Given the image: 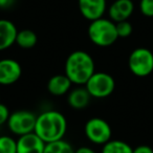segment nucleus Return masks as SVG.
Returning <instances> with one entry per match:
<instances>
[{
  "label": "nucleus",
  "instance_id": "obj_9",
  "mask_svg": "<svg viewBox=\"0 0 153 153\" xmlns=\"http://www.w3.org/2000/svg\"><path fill=\"white\" fill-rule=\"evenodd\" d=\"M82 16L89 21L102 18L107 10L106 0H78Z\"/></svg>",
  "mask_w": 153,
  "mask_h": 153
},
{
  "label": "nucleus",
  "instance_id": "obj_17",
  "mask_svg": "<svg viewBox=\"0 0 153 153\" xmlns=\"http://www.w3.org/2000/svg\"><path fill=\"white\" fill-rule=\"evenodd\" d=\"M43 153H74V149L68 142L59 140L45 144Z\"/></svg>",
  "mask_w": 153,
  "mask_h": 153
},
{
  "label": "nucleus",
  "instance_id": "obj_24",
  "mask_svg": "<svg viewBox=\"0 0 153 153\" xmlns=\"http://www.w3.org/2000/svg\"><path fill=\"white\" fill-rule=\"evenodd\" d=\"M15 0H0V7L1 9H7L13 5Z\"/></svg>",
  "mask_w": 153,
  "mask_h": 153
},
{
  "label": "nucleus",
  "instance_id": "obj_13",
  "mask_svg": "<svg viewBox=\"0 0 153 153\" xmlns=\"http://www.w3.org/2000/svg\"><path fill=\"white\" fill-rule=\"evenodd\" d=\"M71 81L66 76L65 74H56L47 82V90L53 96L60 97L67 94L71 88Z\"/></svg>",
  "mask_w": 153,
  "mask_h": 153
},
{
  "label": "nucleus",
  "instance_id": "obj_10",
  "mask_svg": "<svg viewBox=\"0 0 153 153\" xmlns=\"http://www.w3.org/2000/svg\"><path fill=\"white\" fill-rule=\"evenodd\" d=\"M17 153H43L45 143L35 132L24 134L18 137Z\"/></svg>",
  "mask_w": 153,
  "mask_h": 153
},
{
  "label": "nucleus",
  "instance_id": "obj_21",
  "mask_svg": "<svg viewBox=\"0 0 153 153\" xmlns=\"http://www.w3.org/2000/svg\"><path fill=\"white\" fill-rule=\"evenodd\" d=\"M10 114H11V113H10L9 108H7L5 105L0 103V126L7 123L10 117Z\"/></svg>",
  "mask_w": 153,
  "mask_h": 153
},
{
  "label": "nucleus",
  "instance_id": "obj_12",
  "mask_svg": "<svg viewBox=\"0 0 153 153\" xmlns=\"http://www.w3.org/2000/svg\"><path fill=\"white\" fill-rule=\"evenodd\" d=\"M18 30L12 21L0 19V51L7 49L16 43Z\"/></svg>",
  "mask_w": 153,
  "mask_h": 153
},
{
  "label": "nucleus",
  "instance_id": "obj_8",
  "mask_svg": "<svg viewBox=\"0 0 153 153\" xmlns=\"http://www.w3.org/2000/svg\"><path fill=\"white\" fill-rule=\"evenodd\" d=\"M21 65L14 59L0 60V85H12L20 79Z\"/></svg>",
  "mask_w": 153,
  "mask_h": 153
},
{
  "label": "nucleus",
  "instance_id": "obj_1",
  "mask_svg": "<svg viewBox=\"0 0 153 153\" xmlns=\"http://www.w3.org/2000/svg\"><path fill=\"white\" fill-rule=\"evenodd\" d=\"M67 130V121L61 112L47 110L37 117L34 132L45 143L63 140Z\"/></svg>",
  "mask_w": 153,
  "mask_h": 153
},
{
  "label": "nucleus",
  "instance_id": "obj_2",
  "mask_svg": "<svg viewBox=\"0 0 153 153\" xmlns=\"http://www.w3.org/2000/svg\"><path fill=\"white\" fill-rule=\"evenodd\" d=\"M65 74L72 84L85 85L94 74L96 65L92 57L84 51H72L65 61Z\"/></svg>",
  "mask_w": 153,
  "mask_h": 153
},
{
  "label": "nucleus",
  "instance_id": "obj_23",
  "mask_svg": "<svg viewBox=\"0 0 153 153\" xmlns=\"http://www.w3.org/2000/svg\"><path fill=\"white\" fill-rule=\"evenodd\" d=\"M74 153H97L94 150H92L89 147H80L76 150H74Z\"/></svg>",
  "mask_w": 153,
  "mask_h": 153
},
{
  "label": "nucleus",
  "instance_id": "obj_18",
  "mask_svg": "<svg viewBox=\"0 0 153 153\" xmlns=\"http://www.w3.org/2000/svg\"><path fill=\"white\" fill-rule=\"evenodd\" d=\"M0 153H17V142L9 135H1Z\"/></svg>",
  "mask_w": 153,
  "mask_h": 153
},
{
  "label": "nucleus",
  "instance_id": "obj_5",
  "mask_svg": "<svg viewBox=\"0 0 153 153\" xmlns=\"http://www.w3.org/2000/svg\"><path fill=\"white\" fill-rule=\"evenodd\" d=\"M129 69L134 76L144 78L153 71V53L150 49L138 47L132 51L128 59Z\"/></svg>",
  "mask_w": 153,
  "mask_h": 153
},
{
  "label": "nucleus",
  "instance_id": "obj_15",
  "mask_svg": "<svg viewBox=\"0 0 153 153\" xmlns=\"http://www.w3.org/2000/svg\"><path fill=\"white\" fill-rule=\"evenodd\" d=\"M37 34L32 30H19L16 37V44L19 45L21 48L28 49L34 47L37 44Z\"/></svg>",
  "mask_w": 153,
  "mask_h": 153
},
{
  "label": "nucleus",
  "instance_id": "obj_14",
  "mask_svg": "<svg viewBox=\"0 0 153 153\" xmlns=\"http://www.w3.org/2000/svg\"><path fill=\"white\" fill-rule=\"evenodd\" d=\"M90 94L85 87H76L68 94L67 103L71 108L81 110L88 106L90 102Z\"/></svg>",
  "mask_w": 153,
  "mask_h": 153
},
{
  "label": "nucleus",
  "instance_id": "obj_11",
  "mask_svg": "<svg viewBox=\"0 0 153 153\" xmlns=\"http://www.w3.org/2000/svg\"><path fill=\"white\" fill-rule=\"evenodd\" d=\"M134 11L132 0H115L108 9L109 19L114 23L128 20Z\"/></svg>",
  "mask_w": 153,
  "mask_h": 153
},
{
  "label": "nucleus",
  "instance_id": "obj_3",
  "mask_svg": "<svg viewBox=\"0 0 153 153\" xmlns=\"http://www.w3.org/2000/svg\"><path fill=\"white\" fill-rule=\"evenodd\" d=\"M88 37L94 45L100 47L111 46L119 39L115 23L112 20L103 17L90 21Z\"/></svg>",
  "mask_w": 153,
  "mask_h": 153
},
{
  "label": "nucleus",
  "instance_id": "obj_19",
  "mask_svg": "<svg viewBox=\"0 0 153 153\" xmlns=\"http://www.w3.org/2000/svg\"><path fill=\"white\" fill-rule=\"evenodd\" d=\"M115 28H117V33L119 38H127L133 32V28H132V24L130 23L128 20L121 22H117L115 23Z\"/></svg>",
  "mask_w": 153,
  "mask_h": 153
},
{
  "label": "nucleus",
  "instance_id": "obj_20",
  "mask_svg": "<svg viewBox=\"0 0 153 153\" xmlns=\"http://www.w3.org/2000/svg\"><path fill=\"white\" fill-rule=\"evenodd\" d=\"M140 11L146 17H153V0H140Z\"/></svg>",
  "mask_w": 153,
  "mask_h": 153
},
{
  "label": "nucleus",
  "instance_id": "obj_6",
  "mask_svg": "<svg viewBox=\"0 0 153 153\" xmlns=\"http://www.w3.org/2000/svg\"><path fill=\"white\" fill-rule=\"evenodd\" d=\"M37 115L30 110H17L11 113L7 124L9 130L18 136L34 132Z\"/></svg>",
  "mask_w": 153,
  "mask_h": 153
},
{
  "label": "nucleus",
  "instance_id": "obj_22",
  "mask_svg": "<svg viewBox=\"0 0 153 153\" xmlns=\"http://www.w3.org/2000/svg\"><path fill=\"white\" fill-rule=\"evenodd\" d=\"M132 153H153V149L147 145H140L134 148Z\"/></svg>",
  "mask_w": 153,
  "mask_h": 153
},
{
  "label": "nucleus",
  "instance_id": "obj_16",
  "mask_svg": "<svg viewBox=\"0 0 153 153\" xmlns=\"http://www.w3.org/2000/svg\"><path fill=\"white\" fill-rule=\"evenodd\" d=\"M133 149L129 144L123 140H110L103 145L102 153H132Z\"/></svg>",
  "mask_w": 153,
  "mask_h": 153
},
{
  "label": "nucleus",
  "instance_id": "obj_7",
  "mask_svg": "<svg viewBox=\"0 0 153 153\" xmlns=\"http://www.w3.org/2000/svg\"><path fill=\"white\" fill-rule=\"evenodd\" d=\"M85 135L91 143L96 145H104L111 140L112 130L108 122L101 117H91L84 127Z\"/></svg>",
  "mask_w": 153,
  "mask_h": 153
},
{
  "label": "nucleus",
  "instance_id": "obj_4",
  "mask_svg": "<svg viewBox=\"0 0 153 153\" xmlns=\"http://www.w3.org/2000/svg\"><path fill=\"white\" fill-rule=\"evenodd\" d=\"M85 88L91 98L104 99L112 94L115 81L107 72H94L85 84Z\"/></svg>",
  "mask_w": 153,
  "mask_h": 153
}]
</instances>
